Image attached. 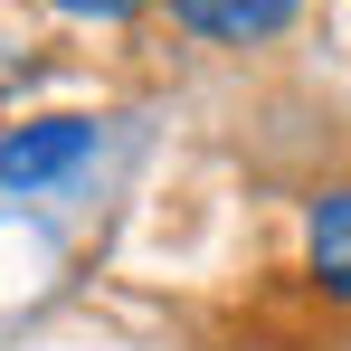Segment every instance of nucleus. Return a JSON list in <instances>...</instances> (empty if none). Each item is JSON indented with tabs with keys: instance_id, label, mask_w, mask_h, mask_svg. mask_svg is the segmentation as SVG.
I'll use <instances>...</instances> for the list:
<instances>
[{
	"instance_id": "f257e3e1",
	"label": "nucleus",
	"mask_w": 351,
	"mask_h": 351,
	"mask_svg": "<svg viewBox=\"0 0 351 351\" xmlns=\"http://www.w3.org/2000/svg\"><path fill=\"white\" fill-rule=\"evenodd\" d=\"M95 162V114H38V123H10L0 133V190L38 199Z\"/></svg>"
},
{
	"instance_id": "f03ea898",
	"label": "nucleus",
	"mask_w": 351,
	"mask_h": 351,
	"mask_svg": "<svg viewBox=\"0 0 351 351\" xmlns=\"http://www.w3.org/2000/svg\"><path fill=\"white\" fill-rule=\"evenodd\" d=\"M304 0H171V19L199 38V48H266L285 38Z\"/></svg>"
},
{
	"instance_id": "7ed1b4c3",
	"label": "nucleus",
	"mask_w": 351,
	"mask_h": 351,
	"mask_svg": "<svg viewBox=\"0 0 351 351\" xmlns=\"http://www.w3.org/2000/svg\"><path fill=\"white\" fill-rule=\"evenodd\" d=\"M304 276L351 313V180H332V190L304 199Z\"/></svg>"
},
{
	"instance_id": "20e7f679",
	"label": "nucleus",
	"mask_w": 351,
	"mask_h": 351,
	"mask_svg": "<svg viewBox=\"0 0 351 351\" xmlns=\"http://www.w3.org/2000/svg\"><path fill=\"white\" fill-rule=\"evenodd\" d=\"M38 10H58V19H76V29H123L143 0H38Z\"/></svg>"
}]
</instances>
